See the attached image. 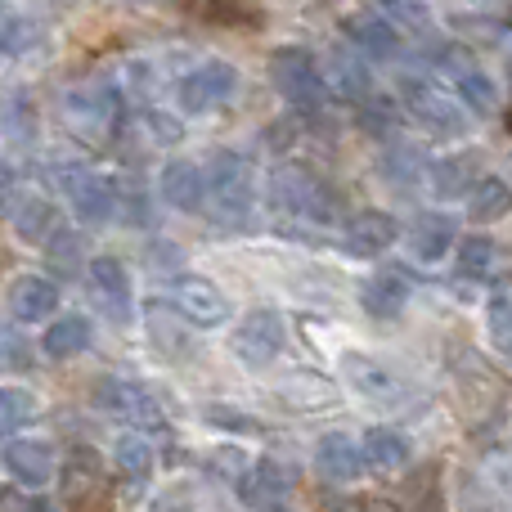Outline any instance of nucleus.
Returning a JSON list of instances; mask_svg holds the SVG:
<instances>
[{
    "mask_svg": "<svg viewBox=\"0 0 512 512\" xmlns=\"http://www.w3.org/2000/svg\"><path fill=\"white\" fill-rule=\"evenodd\" d=\"M270 81L292 108H319L324 104V72L315 54L301 45H283L270 54Z\"/></svg>",
    "mask_w": 512,
    "mask_h": 512,
    "instance_id": "obj_5",
    "label": "nucleus"
},
{
    "mask_svg": "<svg viewBox=\"0 0 512 512\" xmlns=\"http://www.w3.org/2000/svg\"><path fill=\"white\" fill-rule=\"evenodd\" d=\"M400 239V225H396V216H387V212H373V207H364V212H355L351 221L342 225V248L351 252V256H382L391 248V243Z\"/></svg>",
    "mask_w": 512,
    "mask_h": 512,
    "instance_id": "obj_15",
    "label": "nucleus"
},
{
    "mask_svg": "<svg viewBox=\"0 0 512 512\" xmlns=\"http://www.w3.org/2000/svg\"><path fill=\"white\" fill-rule=\"evenodd\" d=\"M194 9L207 18V23H230V27L243 23V18H252L243 0H194Z\"/></svg>",
    "mask_w": 512,
    "mask_h": 512,
    "instance_id": "obj_38",
    "label": "nucleus"
},
{
    "mask_svg": "<svg viewBox=\"0 0 512 512\" xmlns=\"http://www.w3.org/2000/svg\"><path fill=\"white\" fill-rule=\"evenodd\" d=\"M495 261H499V248L490 234H468V239H459L454 265H459L463 279H490V274H495Z\"/></svg>",
    "mask_w": 512,
    "mask_h": 512,
    "instance_id": "obj_28",
    "label": "nucleus"
},
{
    "mask_svg": "<svg viewBox=\"0 0 512 512\" xmlns=\"http://www.w3.org/2000/svg\"><path fill=\"white\" fill-rule=\"evenodd\" d=\"M63 499L86 512L104 499V468L90 450H72V459L63 463Z\"/></svg>",
    "mask_w": 512,
    "mask_h": 512,
    "instance_id": "obj_20",
    "label": "nucleus"
},
{
    "mask_svg": "<svg viewBox=\"0 0 512 512\" xmlns=\"http://www.w3.org/2000/svg\"><path fill=\"white\" fill-rule=\"evenodd\" d=\"M36 418V396L23 387H0V441L18 436Z\"/></svg>",
    "mask_w": 512,
    "mask_h": 512,
    "instance_id": "obj_31",
    "label": "nucleus"
},
{
    "mask_svg": "<svg viewBox=\"0 0 512 512\" xmlns=\"http://www.w3.org/2000/svg\"><path fill=\"white\" fill-rule=\"evenodd\" d=\"M45 252H50L54 265H63V270H77V265H81V239H77V230H68V225L59 221V230L45 239Z\"/></svg>",
    "mask_w": 512,
    "mask_h": 512,
    "instance_id": "obj_36",
    "label": "nucleus"
},
{
    "mask_svg": "<svg viewBox=\"0 0 512 512\" xmlns=\"http://www.w3.org/2000/svg\"><path fill=\"white\" fill-rule=\"evenodd\" d=\"M117 216H122L126 225H140V230H149V225H153L149 194H144L140 185H135V189H122V207H117Z\"/></svg>",
    "mask_w": 512,
    "mask_h": 512,
    "instance_id": "obj_39",
    "label": "nucleus"
},
{
    "mask_svg": "<svg viewBox=\"0 0 512 512\" xmlns=\"http://www.w3.org/2000/svg\"><path fill=\"white\" fill-rule=\"evenodd\" d=\"M346 41L355 45V50L373 54V59H391V54L400 50V32L396 23H391L387 14H373V9H364V14H351L342 23Z\"/></svg>",
    "mask_w": 512,
    "mask_h": 512,
    "instance_id": "obj_19",
    "label": "nucleus"
},
{
    "mask_svg": "<svg viewBox=\"0 0 512 512\" xmlns=\"http://www.w3.org/2000/svg\"><path fill=\"white\" fill-rule=\"evenodd\" d=\"M512 216V185L499 176H481L477 185L468 189V221L477 225H495Z\"/></svg>",
    "mask_w": 512,
    "mask_h": 512,
    "instance_id": "obj_25",
    "label": "nucleus"
},
{
    "mask_svg": "<svg viewBox=\"0 0 512 512\" xmlns=\"http://www.w3.org/2000/svg\"><path fill=\"white\" fill-rule=\"evenodd\" d=\"M171 306L198 328H221L225 319H230L225 292L216 288L212 279H203V274H180V279L171 283Z\"/></svg>",
    "mask_w": 512,
    "mask_h": 512,
    "instance_id": "obj_12",
    "label": "nucleus"
},
{
    "mask_svg": "<svg viewBox=\"0 0 512 512\" xmlns=\"http://www.w3.org/2000/svg\"><path fill=\"white\" fill-rule=\"evenodd\" d=\"M144 126H149V135H153L158 144H176L180 135H185L180 117H167V113H144Z\"/></svg>",
    "mask_w": 512,
    "mask_h": 512,
    "instance_id": "obj_43",
    "label": "nucleus"
},
{
    "mask_svg": "<svg viewBox=\"0 0 512 512\" xmlns=\"http://www.w3.org/2000/svg\"><path fill=\"white\" fill-rule=\"evenodd\" d=\"M207 477H216V481H225V486H239L243 481V472L252 468L248 463V454L239 450V445H216V450H207Z\"/></svg>",
    "mask_w": 512,
    "mask_h": 512,
    "instance_id": "obj_34",
    "label": "nucleus"
},
{
    "mask_svg": "<svg viewBox=\"0 0 512 512\" xmlns=\"http://www.w3.org/2000/svg\"><path fill=\"white\" fill-rule=\"evenodd\" d=\"M90 342H95V324L86 315H63V319H50V328L41 337V351L45 360H77V355L90 351Z\"/></svg>",
    "mask_w": 512,
    "mask_h": 512,
    "instance_id": "obj_23",
    "label": "nucleus"
},
{
    "mask_svg": "<svg viewBox=\"0 0 512 512\" xmlns=\"http://www.w3.org/2000/svg\"><path fill=\"white\" fill-rule=\"evenodd\" d=\"M283 346H288V324H283V315L270 306L248 310L243 324L234 328V355H239L248 369H270L283 355Z\"/></svg>",
    "mask_w": 512,
    "mask_h": 512,
    "instance_id": "obj_7",
    "label": "nucleus"
},
{
    "mask_svg": "<svg viewBox=\"0 0 512 512\" xmlns=\"http://www.w3.org/2000/svg\"><path fill=\"white\" fill-rule=\"evenodd\" d=\"M252 207H256L252 162L234 149H216L207 158V212H212V221L239 230V225H248Z\"/></svg>",
    "mask_w": 512,
    "mask_h": 512,
    "instance_id": "obj_2",
    "label": "nucleus"
},
{
    "mask_svg": "<svg viewBox=\"0 0 512 512\" xmlns=\"http://www.w3.org/2000/svg\"><path fill=\"white\" fill-rule=\"evenodd\" d=\"M400 99H405L409 117H414V122L423 126L427 135H436V140H459V135L468 131V117H463V108L454 104L450 95H441L436 86H427V81L405 77V81H400Z\"/></svg>",
    "mask_w": 512,
    "mask_h": 512,
    "instance_id": "obj_6",
    "label": "nucleus"
},
{
    "mask_svg": "<svg viewBox=\"0 0 512 512\" xmlns=\"http://www.w3.org/2000/svg\"><path fill=\"white\" fill-rule=\"evenodd\" d=\"M86 283H90V297L95 306L104 310L113 324H131V306H135V292H131V274L117 256H95L86 265Z\"/></svg>",
    "mask_w": 512,
    "mask_h": 512,
    "instance_id": "obj_11",
    "label": "nucleus"
},
{
    "mask_svg": "<svg viewBox=\"0 0 512 512\" xmlns=\"http://www.w3.org/2000/svg\"><path fill=\"white\" fill-rule=\"evenodd\" d=\"M32 45V27L14 14H0V54H23Z\"/></svg>",
    "mask_w": 512,
    "mask_h": 512,
    "instance_id": "obj_40",
    "label": "nucleus"
},
{
    "mask_svg": "<svg viewBox=\"0 0 512 512\" xmlns=\"http://www.w3.org/2000/svg\"><path fill=\"white\" fill-rule=\"evenodd\" d=\"M54 185H59L63 203L72 207L81 225L99 230V225L117 221V207H122V185L113 176H99L90 167H63L54 171Z\"/></svg>",
    "mask_w": 512,
    "mask_h": 512,
    "instance_id": "obj_3",
    "label": "nucleus"
},
{
    "mask_svg": "<svg viewBox=\"0 0 512 512\" xmlns=\"http://www.w3.org/2000/svg\"><path fill=\"white\" fill-rule=\"evenodd\" d=\"M9 225H14L18 239H27V243H45L54 230H59V212H54L50 198H41V194H23V198H18V207L9 212Z\"/></svg>",
    "mask_w": 512,
    "mask_h": 512,
    "instance_id": "obj_24",
    "label": "nucleus"
},
{
    "mask_svg": "<svg viewBox=\"0 0 512 512\" xmlns=\"http://www.w3.org/2000/svg\"><path fill=\"white\" fill-rule=\"evenodd\" d=\"M315 468L324 472L328 481H337V486H351V481L364 477V445L351 441L346 432H324L315 441Z\"/></svg>",
    "mask_w": 512,
    "mask_h": 512,
    "instance_id": "obj_17",
    "label": "nucleus"
},
{
    "mask_svg": "<svg viewBox=\"0 0 512 512\" xmlns=\"http://www.w3.org/2000/svg\"><path fill=\"white\" fill-rule=\"evenodd\" d=\"M409 297H414V279L405 265H387V270L369 274V283L360 288V306L373 319H396L409 306Z\"/></svg>",
    "mask_w": 512,
    "mask_h": 512,
    "instance_id": "obj_16",
    "label": "nucleus"
},
{
    "mask_svg": "<svg viewBox=\"0 0 512 512\" xmlns=\"http://www.w3.org/2000/svg\"><path fill=\"white\" fill-rule=\"evenodd\" d=\"M149 512H194V495H189L185 486H171V490H162V495L153 499Z\"/></svg>",
    "mask_w": 512,
    "mask_h": 512,
    "instance_id": "obj_44",
    "label": "nucleus"
},
{
    "mask_svg": "<svg viewBox=\"0 0 512 512\" xmlns=\"http://www.w3.org/2000/svg\"><path fill=\"white\" fill-rule=\"evenodd\" d=\"M14 512H63L59 504H50V499H41V495H32V499H23Z\"/></svg>",
    "mask_w": 512,
    "mask_h": 512,
    "instance_id": "obj_46",
    "label": "nucleus"
},
{
    "mask_svg": "<svg viewBox=\"0 0 512 512\" xmlns=\"http://www.w3.org/2000/svg\"><path fill=\"white\" fill-rule=\"evenodd\" d=\"M63 113L77 131L86 135H108L117 122H122V99H117L113 86L104 81H90V86H77L63 95Z\"/></svg>",
    "mask_w": 512,
    "mask_h": 512,
    "instance_id": "obj_10",
    "label": "nucleus"
},
{
    "mask_svg": "<svg viewBox=\"0 0 512 512\" xmlns=\"http://www.w3.org/2000/svg\"><path fill=\"white\" fill-rule=\"evenodd\" d=\"M292 490V468L279 459H256L243 481L234 486V495L243 499L248 508H279V499Z\"/></svg>",
    "mask_w": 512,
    "mask_h": 512,
    "instance_id": "obj_18",
    "label": "nucleus"
},
{
    "mask_svg": "<svg viewBox=\"0 0 512 512\" xmlns=\"http://www.w3.org/2000/svg\"><path fill=\"white\" fill-rule=\"evenodd\" d=\"M382 176L396 180V185H414L423 176V158L414 149H396L391 158H382Z\"/></svg>",
    "mask_w": 512,
    "mask_h": 512,
    "instance_id": "obj_37",
    "label": "nucleus"
},
{
    "mask_svg": "<svg viewBox=\"0 0 512 512\" xmlns=\"http://www.w3.org/2000/svg\"><path fill=\"white\" fill-rule=\"evenodd\" d=\"M360 445H364L369 472H382V477L409 468V459H414V445H409V436L400 432V427H369V432L360 436Z\"/></svg>",
    "mask_w": 512,
    "mask_h": 512,
    "instance_id": "obj_22",
    "label": "nucleus"
},
{
    "mask_svg": "<svg viewBox=\"0 0 512 512\" xmlns=\"http://www.w3.org/2000/svg\"><path fill=\"white\" fill-rule=\"evenodd\" d=\"M90 400H95V409H104L108 418H122L126 427H140V432L167 423L162 400L153 396L144 382H131V378H99Z\"/></svg>",
    "mask_w": 512,
    "mask_h": 512,
    "instance_id": "obj_4",
    "label": "nucleus"
},
{
    "mask_svg": "<svg viewBox=\"0 0 512 512\" xmlns=\"http://www.w3.org/2000/svg\"><path fill=\"white\" fill-rule=\"evenodd\" d=\"M203 418L212 427H225V432H239V436H256V432H261V423H256L248 409H234V405H207Z\"/></svg>",
    "mask_w": 512,
    "mask_h": 512,
    "instance_id": "obj_35",
    "label": "nucleus"
},
{
    "mask_svg": "<svg viewBox=\"0 0 512 512\" xmlns=\"http://www.w3.org/2000/svg\"><path fill=\"white\" fill-rule=\"evenodd\" d=\"M477 158L459 153V158H441L432 162V189L436 198H468V189L477 185Z\"/></svg>",
    "mask_w": 512,
    "mask_h": 512,
    "instance_id": "obj_27",
    "label": "nucleus"
},
{
    "mask_svg": "<svg viewBox=\"0 0 512 512\" xmlns=\"http://www.w3.org/2000/svg\"><path fill=\"white\" fill-rule=\"evenodd\" d=\"M499 346H504V355L512 360V333H508V337H504V342H499Z\"/></svg>",
    "mask_w": 512,
    "mask_h": 512,
    "instance_id": "obj_47",
    "label": "nucleus"
},
{
    "mask_svg": "<svg viewBox=\"0 0 512 512\" xmlns=\"http://www.w3.org/2000/svg\"><path fill=\"white\" fill-rule=\"evenodd\" d=\"M180 310H167V301H149L144 306V324H149V337L162 346L167 355L185 351V324H180Z\"/></svg>",
    "mask_w": 512,
    "mask_h": 512,
    "instance_id": "obj_29",
    "label": "nucleus"
},
{
    "mask_svg": "<svg viewBox=\"0 0 512 512\" xmlns=\"http://www.w3.org/2000/svg\"><path fill=\"white\" fill-rule=\"evenodd\" d=\"M5 306L18 324H45L59 310V283L45 274H18L5 292Z\"/></svg>",
    "mask_w": 512,
    "mask_h": 512,
    "instance_id": "obj_14",
    "label": "nucleus"
},
{
    "mask_svg": "<svg viewBox=\"0 0 512 512\" xmlns=\"http://www.w3.org/2000/svg\"><path fill=\"white\" fill-rule=\"evenodd\" d=\"M328 72H333V86L342 90L346 99H355V104H364V99H373V81H369V68H364L355 54H337L333 63H328Z\"/></svg>",
    "mask_w": 512,
    "mask_h": 512,
    "instance_id": "obj_32",
    "label": "nucleus"
},
{
    "mask_svg": "<svg viewBox=\"0 0 512 512\" xmlns=\"http://www.w3.org/2000/svg\"><path fill=\"white\" fill-rule=\"evenodd\" d=\"M36 364V351L14 324H0V373H27Z\"/></svg>",
    "mask_w": 512,
    "mask_h": 512,
    "instance_id": "obj_33",
    "label": "nucleus"
},
{
    "mask_svg": "<svg viewBox=\"0 0 512 512\" xmlns=\"http://www.w3.org/2000/svg\"><path fill=\"white\" fill-rule=\"evenodd\" d=\"M113 463H117V472L122 477H131V481H149V472H153V463H158V454H153V441L140 432V427H131V432H122L113 441Z\"/></svg>",
    "mask_w": 512,
    "mask_h": 512,
    "instance_id": "obj_26",
    "label": "nucleus"
},
{
    "mask_svg": "<svg viewBox=\"0 0 512 512\" xmlns=\"http://www.w3.org/2000/svg\"><path fill=\"white\" fill-rule=\"evenodd\" d=\"M234 90H239V68L221 59H207L176 81V104L185 113H212V108L230 104Z\"/></svg>",
    "mask_w": 512,
    "mask_h": 512,
    "instance_id": "obj_8",
    "label": "nucleus"
},
{
    "mask_svg": "<svg viewBox=\"0 0 512 512\" xmlns=\"http://www.w3.org/2000/svg\"><path fill=\"white\" fill-rule=\"evenodd\" d=\"M0 468L27 490H41L59 477V454L41 436H9V445L0 450Z\"/></svg>",
    "mask_w": 512,
    "mask_h": 512,
    "instance_id": "obj_9",
    "label": "nucleus"
},
{
    "mask_svg": "<svg viewBox=\"0 0 512 512\" xmlns=\"http://www.w3.org/2000/svg\"><path fill=\"white\" fill-rule=\"evenodd\" d=\"M270 203L279 216H292V221L306 225H333L342 216V198L328 185L319 171L301 167V162H283L270 176Z\"/></svg>",
    "mask_w": 512,
    "mask_h": 512,
    "instance_id": "obj_1",
    "label": "nucleus"
},
{
    "mask_svg": "<svg viewBox=\"0 0 512 512\" xmlns=\"http://www.w3.org/2000/svg\"><path fill=\"white\" fill-rule=\"evenodd\" d=\"M270 512H283V508H270Z\"/></svg>",
    "mask_w": 512,
    "mask_h": 512,
    "instance_id": "obj_48",
    "label": "nucleus"
},
{
    "mask_svg": "<svg viewBox=\"0 0 512 512\" xmlns=\"http://www.w3.org/2000/svg\"><path fill=\"white\" fill-rule=\"evenodd\" d=\"M454 81H459V99L472 108V113H481V117H490V113H495V104H499V90H495V81H490L481 68H472V63H463V68L454 72Z\"/></svg>",
    "mask_w": 512,
    "mask_h": 512,
    "instance_id": "obj_30",
    "label": "nucleus"
},
{
    "mask_svg": "<svg viewBox=\"0 0 512 512\" xmlns=\"http://www.w3.org/2000/svg\"><path fill=\"white\" fill-rule=\"evenodd\" d=\"M18 198H23V176H18V171L9 167L5 158H0V216L14 212Z\"/></svg>",
    "mask_w": 512,
    "mask_h": 512,
    "instance_id": "obj_42",
    "label": "nucleus"
},
{
    "mask_svg": "<svg viewBox=\"0 0 512 512\" xmlns=\"http://www.w3.org/2000/svg\"><path fill=\"white\" fill-rule=\"evenodd\" d=\"M490 333H495V342H504L512 333V301L508 297H499L495 306H490Z\"/></svg>",
    "mask_w": 512,
    "mask_h": 512,
    "instance_id": "obj_45",
    "label": "nucleus"
},
{
    "mask_svg": "<svg viewBox=\"0 0 512 512\" xmlns=\"http://www.w3.org/2000/svg\"><path fill=\"white\" fill-rule=\"evenodd\" d=\"M158 194H162V203H167L171 212H185V216L203 212L207 171L198 167V162H189V158H171L167 167H162V176H158Z\"/></svg>",
    "mask_w": 512,
    "mask_h": 512,
    "instance_id": "obj_13",
    "label": "nucleus"
},
{
    "mask_svg": "<svg viewBox=\"0 0 512 512\" xmlns=\"http://www.w3.org/2000/svg\"><path fill=\"white\" fill-rule=\"evenodd\" d=\"M382 14L391 23H405V27H427V5L423 0H378Z\"/></svg>",
    "mask_w": 512,
    "mask_h": 512,
    "instance_id": "obj_41",
    "label": "nucleus"
},
{
    "mask_svg": "<svg viewBox=\"0 0 512 512\" xmlns=\"http://www.w3.org/2000/svg\"><path fill=\"white\" fill-rule=\"evenodd\" d=\"M405 239H409V252H414L418 261L432 265L459 243V225H454V216H445V212H423V216H414Z\"/></svg>",
    "mask_w": 512,
    "mask_h": 512,
    "instance_id": "obj_21",
    "label": "nucleus"
}]
</instances>
